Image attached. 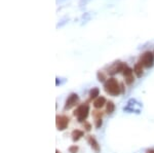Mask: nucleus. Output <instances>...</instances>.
Instances as JSON below:
<instances>
[{
  "mask_svg": "<svg viewBox=\"0 0 154 153\" xmlns=\"http://www.w3.org/2000/svg\"><path fill=\"white\" fill-rule=\"evenodd\" d=\"M104 90L110 96L117 97L121 93V85L117 81V79H115L114 77H111L109 79H107L106 82L104 83Z\"/></svg>",
  "mask_w": 154,
  "mask_h": 153,
  "instance_id": "nucleus-1",
  "label": "nucleus"
},
{
  "mask_svg": "<svg viewBox=\"0 0 154 153\" xmlns=\"http://www.w3.org/2000/svg\"><path fill=\"white\" fill-rule=\"evenodd\" d=\"M89 114L88 104H81L74 111V116H76L78 122H84Z\"/></svg>",
  "mask_w": 154,
  "mask_h": 153,
  "instance_id": "nucleus-2",
  "label": "nucleus"
},
{
  "mask_svg": "<svg viewBox=\"0 0 154 153\" xmlns=\"http://www.w3.org/2000/svg\"><path fill=\"white\" fill-rule=\"evenodd\" d=\"M140 63L145 68H151L154 65V54L151 51H145L140 58Z\"/></svg>",
  "mask_w": 154,
  "mask_h": 153,
  "instance_id": "nucleus-3",
  "label": "nucleus"
},
{
  "mask_svg": "<svg viewBox=\"0 0 154 153\" xmlns=\"http://www.w3.org/2000/svg\"><path fill=\"white\" fill-rule=\"evenodd\" d=\"M69 119L68 116L66 115H57L56 117V124H57V129L59 130H65L69 125Z\"/></svg>",
  "mask_w": 154,
  "mask_h": 153,
  "instance_id": "nucleus-4",
  "label": "nucleus"
},
{
  "mask_svg": "<svg viewBox=\"0 0 154 153\" xmlns=\"http://www.w3.org/2000/svg\"><path fill=\"white\" fill-rule=\"evenodd\" d=\"M78 102H79L78 95H77V93H72L71 95L69 96L68 98H67L64 109H65V110H70L73 107H75V106L78 104Z\"/></svg>",
  "mask_w": 154,
  "mask_h": 153,
  "instance_id": "nucleus-5",
  "label": "nucleus"
},
{
  "mask_svg": "<svg viewBox=\"0 0 154 153\" xmlns=\"http://www.w3.org/2000/svg\"><path fill=\"white\" fill-rule=\"evenodd\" d=\"M122 74H123V76H125V83H126V84H128V85L133 84L134 81H135V77H134V70L131 67H128L126 64L125 65V67H123Z\"/></svg>",
  "mask_w": 154,
  "mask_h": 153,
  "instance_id": "nucleus-6",
  "label": "nucleus"
},
{
  "mask_svg": "<svg viewBox=\"0 0 154 153\" xmlns=\"http://www.w3.org/2000/svg\"><path fill=\"white\" fill-rule=\"evenodd\" d=\"M86 139H88V143L91 145V149H93L96 153H100L101 148H100V145H99L98 141L96 140V138L94 137V136H88Z\"/></svg>",
  "mask_w": 154,
  "mask_h": 153,
  "instance_id": "nucleus-7",
  "label": "nucleus"
},
{
  "mask_svg": "<svg viewBox=\"0 0 154 153\" xmlns=\"http://www.w3.org/2000/svg\"><path fill=\"white\" fill-rule=\"evenodd\" d=\"M125 65V63H121V62H116V63H114L113 65L110 67V69H109V73H110L111 75H114V74H116V73L122 72Z\"/></svg>",
  "mask_w": 154,
  "mask_h": 153,
  "instance_id": "nucleus-8",
  "label": "nucleus"
},
{
  "mask_svg": "<svg viewBox=\"0 0 154 153\" xmlns=\"http://www.w3.org/2000/svg\"><path fill=\"white\" fill-rule=\"evenodd\" d=\"M107 104V100L105 97L103 96H100L99 98H97L95 101H94V107L96 109H101L102 107H104Z\"/></svg>",
  "mask_w": 154,
  "mask_h": 153,
  "instance_id": "nucleus-9",
  "label": "nucleus"
},
{
  "mask_svg": "<svg viewBox=\"0 0 154 153\" xmlns=\"http://www.w3.org/2000/svg\"><path fill=\"white\" fill-rule=\"evenodd\" d=\"M83 136H84V132H82V130H74L73 132L71 133L72 140H73L74 142L79 141Z\"/></svg>",
  "mask_w": 154,
  "mask_h": 153,
  "instance_id": "nucleus-10",
  "label": "nucleus"
},
{
  "mask_svg": "<svg viewBox=\"0 0 154 153\" xmlns=\"http://www.w3.org/2000/svg\"><path fill=\"white\" fill-rule=\"evenodd\" d=\"M143 67H144V66L140 63V62H139V63H137L135 65V67H134V73L137 75V77H142V76H143V74H144Z\"/></svg>",
  "mask_w": 154,
  "mask_h": 153,
  "instance_id": "nucleus-11",
  "label": "nucleus"
},
{
  "mask_svg": "<svg viewBox=\"0 0 154 153\" xmlns=\"http://www.w3.org/2000/svg\"><path fill=\"white\" fill-rule=\"evenodd\" d=\"M99 97H100V88L99 87H93L89 90V98L91 100H96Z\"/></svg>",
  "mask_w": 154,
  "mask_h": 153,
  "instance_id": "nucleus-12",
  "label": "nucleus"
},
{
  "mask_svg": "<svg viewBox=\"0 0 154 153\" xmlns=\"http://www.w3.org/2000/svg\"><path fill=\"white\" fill-rule=\"evenodd\" d=\"M114 110H115V105H114V103L112 101H108L106 104V113L110 115L114 112Z\"/></svg>",
  "mask_w": 154,
  "mask_h": 153,
  "instance_id": "nucleus-13",
  "label": "nucleus"
},
{
  "mask_svg": "<svg viewBox=\"0 0 154 153\" xmlns=\"http://www.w3.org/2000/svg\"><path fill=\"white\" fill-rule=\"evenodd\" d=\"M97 76H98V80L101 81V82H106V76L105 74H104L103 72H98V74H97Z\"/></svg>",
  "mask_w": 154,
  "mask_h": 153,
  "instance_id": "nucleus-14",
  "label": "nucleus"
},
{
  "mask_svg": "<svg viewBox=\"0 0 154 153\" xmlns=\"http://www.w3.org/2000/svg\"><path fill=\"white\" fill-rule=\"evenodd\" d=\"M102 124H103V119L102 118H97V119H95V127L97 129H100Z\"/></svg>",
  "mask_w": 154,
  "mask_h": 153,
  "instance_id": "nucleus-15",
  "label": "nucleus"
},
{
  "mask_svg": "<svg viewBox=\"0 0 154 153\" xmlns=\"http://www.w3.org/2000/svg\"><path fill=\"white\" fill-rule=\"evenodd\" d=\"M83 127H84V130H86V132H91V124L88 121H84L83 122Z\"/></svg>",
  "mask_w": 154,
  "mask_h": 153,
  "instance_id": "nucleus-16",
  "label": "nucleus"
},
{
  "mask_svg": "<svg viewBox=\"0 0 154 153\" xmlns=\"http://www.w3.org/2000/svg\"><path fill=\"white\" fill-rule=\"evenodd\" d=\"M78 146H76V145H73V146H70L69 147V152L70 153H77L78 152Z\"/></svg>",
  "mask_w": 154,
  "mask_h": 153,
  "instance_id": "nucleus-17",
  "label": "nucleus"
},
{
  "mask_svg": "<svg viewBox=\"0 0 154 153\" xmlns=\"http://www.w3.org/2000/svg\"><path fill=\"white\" fill-rule=\"evenodd\" d=\"M146 153H154V149H148Z\"/></svg>",
  "mask_w": 154,
  "mask_h": 153,
  "instance_id": "nucleus-18",
  "label": "nucleus"
},
{
  "mask_svg": "<svg viewBox=\"0 0 154 153\" xmlns=\"http://www.w3.org/2000/svg\"><path fill=\"white\" fill-rule=\"evenodd\" d=\"M56 153H61V152H60L59 150H56Z\"/></svg>",
  "mask_w": 154,
  "mask_h": 153,
  "instance_id": "nucleus-19",
  "label": "nucleus"
}]
</instances>
